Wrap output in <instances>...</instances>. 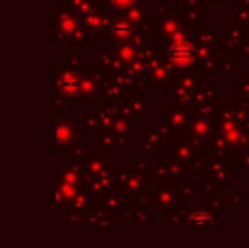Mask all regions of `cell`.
I'll use <instances>...</instances> for the list:
<instances>
[{
  "label": "cell",
  "mask_w": 249,
  "mask_h": 248,
  "mask_svg": "<svg viewBox=\"0 0 249 248\" xmlns=\"http://www.w3.org/2000/svg\"><path fill=\"white\" fill-rule=\"evenodd\" d=\"M194 57H195V50L188 43H178L170 50V60L175 65H180V66L188 65V63H192V60H194Z\"/></svg>",
  "instance_id": "cell-1"
}]
</instances>
